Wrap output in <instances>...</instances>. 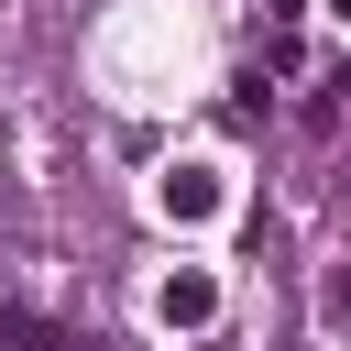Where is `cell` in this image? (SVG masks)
<instances>
[{"instance_id": "obj_4", "label": "cell", "mask_w": 351, "mask_h": 351, "mask_svg": "<svg viewBox=\"0 0 351 351\" xmlns=\"http://www.w3.org/2000/svg\"><path fill=\"white\" fill-rule=\"evenodd\" d=\"M318 307H329V318L351 329V263H329V285H318Z\"/></svg>"}, {"instance_id": "obj_3", "label": "cell", "mask_w": 351, "mask_h": 351, "mask_svg": "<svg viewBox=\"0 0 351 351\" xmlns=\"http://www.w3.org/2000/svg\"><path fill=\"white\" fill-rule=\"evenodd\" d=\"M0 351H77L55 318H33V307H0Z\"/></svg>"}, {"instance_id": "obj_5", "label": "cell", "mask_w": 351, "mask_h": 351, "mask_svg": "<svg viewBox=\"0 0 351 351\" xmlns=\"http://www.w3.org/2000/svg\"><path fill=\"white\" fill-rule=\"evenodd\" d=\"M318 11H329V22H340V33H351V0H318Z\"/></svg>"}, {"instance_id": "obj_2", "label": "cell", "mask_w": 351, "mask_h": 351, "mask_svg": "<svg viewBox=\"0 0 351 351\" xmlns=\"http://www.w3.org/2000/svg\"><path fill=\"white\" fill-rule=\"evenodd\" d=\"M208 208H219V176L208 165H176L165 176V219H208Z\"/></svg>"}, {"instance_id": "obj_1", "label": "cell", "mask_w": 351, "mask_h": 351, "mask_svg": "<svg viewBox=\"0 0 351 351\" xmlns=\"http://www.w3.org/2000/svg\"><path fill=\"white\" fill-rule=\"evenodd\" d=\"M154 318H165V329H208V318H219V274H197V263H176V274L154 285Z\"/></svg>"}]
</instances>
